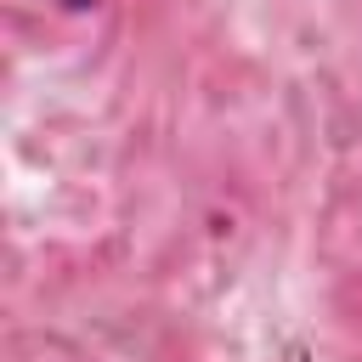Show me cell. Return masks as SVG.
<instances>
[{"label":"cell","instance_id":"cell-1","mask_svg":"<svg viewBox=\"0 0 362 362\" xmlns=\"http://www.w3.org/2000/svg\"><path fill=\"white\" fill-rule=\"evenodd\" d=\"M57 6H62V11H90L96 0H57Z\"/></svg>","mask_w":362,"mask_h":362}]
</instances>
